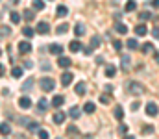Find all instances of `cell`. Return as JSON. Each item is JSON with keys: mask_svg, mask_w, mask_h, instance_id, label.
I'll return each instance as SVG.
<instances>
[{"mask_svg": "<svg viewBox=\"0 0 159 139\" xmlns=\"http://www.w3.org/2000/svg\"><path fill=\"white\" fill-rule=\"evenodd\" d=\"M76 93H78V95H85V93H87L83 82H78V84H76Z\"/></svg>", "mask_w": 159, "mask_h": 139, "instance_id": "27", "label": "cell"}, {"mask_svg": "<svg viewBox=\"0 0 159 139\" xmlns=\"http://www.w3.org/2000/svg\"><path fill=\"white\" fill-rule=\"evenodd\" d=\"M159 113V108L156 102H148L146 104V115H150V117H154V115H157Z\"/></svg>", "mask_w": 159, "mask_h": 139, "instance_id": "3", "label": "cell"}, {"mask_svg": "<svg viewBox=\"0 0 159 139\" xmlns=\"http://www.w3.org/2000/svg\"><path fill=\"white\" fill-rule=\"evenodd\" d=\"M2 37H4V35H2V34H0V39H2Z\"/></svg>", "mask_w": 159, "mask_h": 139, "instance_id": "55", "label": "cell"}, {"mask_svg": "<svg viewBox=\"0 0 159 139\" xmlns=\"http://www.w3.org/2000/svg\"><path fill=\"white\" fill-rule=\"evenodd\" d=\"M126 89H128V93H131V95H143L144 93L143 84H139V82H128Z\"/></svg>", "mask_w": 159, "mask_h": 139, "instance_id": "2", "label": "cell"}, {"mask_svg": "<svg viewBox=\"0 0 159 139\" xmlns=\"http://www.w3.org/2000/svg\"><path fill=\"white\" fill-rule=\"evenodd\" d=\"M80 113H81V111H80V108H78V106H72V108L69 109V117H72V119H78V117H80Z\"/></svg>", "mask_w": 159, "mask_h": 139, "instance_id": "18", "label": "cell"}, {"mask_svg": "<svg viewBox=\"0 0 159 139\" xmlns=\"http://www.w3.org/2000/svg\"><path fill=\"white\" fill-rule=\"evenodd\" d=\"M143 132H144V134H152V132H154V126H144Z\"/></svg>", "mask_w": 159, "mask_h": 139, "instance_id": "43", "label": "cell"}, {"mask_svg": "<svg viewBox=\"0 0 159 139\" xmlns=\"http://www.w3.org/2000/svg\"><path fill=\"white\" fill-rule=\"evenodd\" d=\"M39 87L44 93H50V91H54V89H56V82H54V78L44 76V78H41V80H39Z\"/></svg>", "mask_w": 159, "mask_h": 139, "instance_id": "1", "label": "cell"}, {"mask_svg": "<svg viewBox=\"0 0 159 139\" xmlns=\"http://www.w3.org/2000/svg\"><path fill=\"white\" fill-rule=\"evenodd\" d=\"M100 102H102V104H107V102H109V96H107V95H102V96H100Z\"/></svg>", "mask_w": 159, "mask_h": 139, "instance_id": "42", "label": "cell"}, {"mask_svg": "<svg viewBox=\"0 0 159 139\" xmlns=\"http://www.w3.org/2000/svg\"><path fill=\"white\" fill-rule=\"evenodd\" d=\"M63 102H65V98H63L61 95H56V96L52 98V102H50V104H52L54 108H61V106H63Z\"/></svg>", "mask_w": 159, "mask_h": 139, "instance_id": "10", "label": "cell"}, {"mask_svg": "<svg viewBox=\"0 0 159 139\" xmlns=\"http://www.w3.org/2000/svg\"><path fill=\"white\" fill-rule=\"evenodd\" d=\"M19 2H20V0H11V4H19Z\"/></svg>", "mask_w": 159, "mask_h": 139, "instance_id": "53", "label": "cell"}, {"mask_svg": "<svg viewBox=\"0 0 159 139\" xmlns=\"http://www.w3.org/2000/svg\"><path fill=\"white\" fill-rule=\"evenodd\" d=\"M131 109L137 111V109H139V102H133V104H131Z\"/></svg>", "mask_w": 159, "mask_h": 139, "instance_id": "46", "label": "cell"}, {"mask_svg": "<svg viewBox=\"0 0 159 139\" xmlns=\"http://www.w3.org/2000/svg\"><path fill=\"white\" fill-rule=\"evenodd\" d=\"M83 52H85V54H87V56H89V54H91V52H93V48H91V46H87V48H85V50H83Z\"/></svg>", "mask_w": 159, "mask_h": 139, "instance_id": "49", "label": "cell"}, {"mask_svg": "<svg viewBox=\"0 0 159 139\" xmlns=\"http://www.w3.org/2000/svg\"><path fill=\"white\" fill-rule=\"evenodd\" d=\"M57 63H59V67H63V69H67V67H70V63H72V61H70L69 58H65V56H61V58L57 59Z\"/></svg>", "mask_w": 159, "mask_h": 139, "instance_id": "15", "label": "cell"}, {"mask_svg": "<svg viewBox=\"0 0 159 139\" xmlns=\"http://www.w3.org/2000/svg\"><path fill=\"white\" fill-rule=\"evenodd\" d=\"M69 48H70V52H80L81 50V43H80L78 39H74V41L69 43Z\"/></svg>", "mask_w": 159, "mask_h": 139, "instance_id": "14", "label": "cell"}, {"mask_svg": "<svg viewBox=\"0 0 159 139\" xmlns=\"http://www.w3.org/2000/svg\"><path fill=\"white\" fill-rule=\"evenodd\" d=\"M119 132L126 134V132H128V126H126V124H120V126H119Z\"/></svg>", "mask_w": 159, "mask_h": 139, "instance_id": "45", "label": "cell"}, {"mask_svg": "<svg viewBox=\"0 0 159 139\" xmlns=\"http://www.w3.org/2000/svg\"><path fill=\"white\" fill-rule=\"evenodd\" d=\"M74 34H76V37H81V35L85 34V26H83L81 22H78V24L74 26Z\"/></svg>", "mask_w": 159, "mask_h": 139, "instance_id": "17", "label": "cell"}, {"mask_svg": "<svg viewBox=\"0 0 159 139\" xmlns=\"http://www.w3.org/2000/svg\"><path fill=\"white\" fill-rule=\"evenodd\" d=\"M65 117H67V115H65L63 111H57V113L54 115V119H52V121H54L56 124H63V121H65Z\"/></svg>", "mask_w": 159, "mask_h": 139, "instance_id": "13", "label": "cell"}, {"mask_svg": "<svg viewBox=\"0 0 159 139\" xmlns=\"http://www.w3.org/2000/svg\"><path fill=\"white\" fill-rule=\"evenodd\" d=\"M139 19H141L143 22H146V21H150V19H152V13H150V11H143V13L139 15Z\"/></svg>", "mask_w": 159, "mask_h": 139, "instance_id": "30", "label": "cell"}, {"mask_svg": "<svg viewBox=\"0 0 159 139\" xmlns=\"http://www.w3.org/2000/svg\"><path fill=\"white\" fill-rule=\"evenodd\" d=\"M0 34H2V35H7V34H11L9 26H2V28H0Z\"/></svg>", "mask_w": 159, "mask_h": 139, "instance_id": "40", "label": "cell"}, {"mask_svg": "<svg viewBox=\"0 0 159 139\" xmlns=\"http://www.w3.org/2000/svg\"><path fill=\"white\" fill-rule=\"evenodd\" d=\"M126 45H128L129 50H137V48H139V43H137L135 39H128V43H126Z\"/></svg>", "mask_w": 159, "mask_h": 139, "instance_id": "31", "label": "cell"}, {"mask_svg": "<svg viewBox=\"0 0 159 139\" xmlns=\"http://www.w3.org/2000/svg\"><path fill=\"white\" fill-rule=\"evenodd\" d=\"M56 139H61V137H56Z\"/></svg>", "mask_w": 159, "mask_h": 139, "instance_id": "56", "label": "cell"}, {"mask_svg": "<svg viewBox=\"0 0 159 139\" xmlns=\"http://www.w3.org/2000/svg\"><path fill=\"white\" fill-rule=\"evenodd\" d=\"M34 9L43 11V9H44V2H43V0H34Z\"/></svg>", "mask_w": 159, "mask_h": 139, "instance_id": "34", "label": "cell"}, {"mask_svg": "<svg viewBox=\"0 0 159 139\" xmlns=\"http://www.w3.org/2000/svg\"><path fill=\"white\" fill-rule=\"evenodd\" d=\"M100 41H102V39H100L98 35H93V39H91V48H96V46L100 45Z\"/></svg>", "mask_w": 159, "mask_h": 139, "instance_id": "35", "label": "cell"}, {"mask_svg": "<svg viewBox=\"0 0 159 139\" xmlns=\"http://www.w3.org/2000/svg\"><path fill=\"white\" fill-rule=\"evenodd\" d=\"M135 34L137 35H146L148 34V28L144 24H139V26H135Z\"/></svg>", "mask_w": 159, "mask_h": 139, "instance_id": "20", "label": "cell"}, {"mask_svg": "<svg viewBox=\"0 0 159 139\" xmlns=\"http://www.w3.org/2000/svg\"><path fill=\"white\" fill-rule=\"evenodd\" d=\"M48 52L54 54V56H61L63 54V46L59 45V43H52V45L48 46Z\"/></svg>", "mask_w": 159, "mask_h": 139, "instance_id": "5", "label": "cell"}, {"mask_svg": "<svg viewBox=\"0 0 159 139\" xmlns=\"http://www.w3.org/2000/svg\"><path fill=\"white\" fill-rule=\"evenodd\" d=\"M22 34H24L26 37H34V34H35V32H34V30H32L30 26H24V30H22Z\"/></svg>", "mask_w": 159, "mask_h": 139, "instance_id": "36", "label": "cell"}, {"mask_svg": "<svg viewBox=\"0 0 159 139\" xmlns=\"http://www.w3.org/2000/svg\"><path fill=\"white\" fill-rule=\"evenodd\" d=\"M9 19H11L13 24H19V22H20V15H19L17 11H11V13H9Z\"/></svg>", "mask_w": 159, "mask_h": 139, "instance_id": "24", "label": "cell"}, {"mask_svg": "<svg viewBox=\"0 0 159 139\" xmlns=\"http://www.w3.org/2000/svg\"><path fill=\"white\" fill-rule=\"evenodd\" d=\"M69 30V24H61V26H57V34H65Z\"/></svg>", "mask_w": 159, "mask_h": 139, "instance_id": "38", "label": "cell"}, {"mask_svg": "<svg viewBox=\"0 0 159 139\" xmlns=\"http://www.w3.org/2000/svg\"><path fill=\"white\" fill-rule=\"evenodd\" d=\"M22 15H24V19H26V21H34V17H35L32 9H24V13H22Z\"/></svg>", "mask_w": 159, "mask_h": 139, "instance_id": "32", "label": "cell"}, {"mask_svg": "<svg viewBox=\"0 0 159 139\" xmlns=\"http://www.w3.org/2000/svg\"><path fill=\"white\" fill-rule=\"evenodd\" d=\"M135 7H137V4H135L133 0H128V2H126V7H124V9H126V11H135Z\"/></svg>", "mask_w": 159, "mask_h": 139, "instance_id": "29", "label": "cell"}, {"mask_svg": "<svg viewBox=\"0 0 159 139\" xmlns=\"http://www.w3.org/2000/svg\"><path fill=\"white\" fill-rule=\"evenodd\" d=\"M124 139H135V137H133V136H126Z\"/></svg>", "mask_w": 159, "mask_h": 139, "instance_id": "54", "label": "cell"}, {"mask_svg": "<svg viewBox=\"0 0 159 139\" xmlns=\"http://www.w3.org/2000/svg\"><path fill=\"white\" fill-rule=\"evenodd\" d=\"M30 50H32L30 41H20V43H19V52H20V54H28Z\"/></svg>", "mask_w": 159, "mask_h": 139, "instance_id": "6", "label": "cell"}, {"mask_svg": "<svg viewBox=\"0 0 159 139\" xmlns=\"http://www.w3.org/2000/svg\"><path fill=\"white\" fill-rule=\"evenodd\" d=\"M156 63L159 65V52H156Z\"/></svg>", "mask_w": 159, "mask_h": 139, "instance_id": "51", "label": "cell"}, {"mask_svg": "<svg viewBox=\"0 0 159 139\" xmlns=\"http://www.w3.org/2000/svg\"><path fill=\"white\" fill-rule=\"evenodd\" d=\"M115 30H117L119 34H122V35H124V34H128V26H126V24H122V22H117V24H115Z\"/></svg>", "mask_w": 159, "mask_h": 139, "instance_id": "23", "label": "cell"}, {"mask_svg": "<svg viewBox=\"0 0 159 139\" xmlns=\"http://www.w3.org/2000/svg\"><path fill=\"white\" fill-rule=\"evenodd\" d=\"M106 76H107V78L117 76V67H115V65H107V67H106Z\"/></svg>", "mask_w": 159, "mask_h": 139, "instance_id": "12", "label": "cell"}, {"mask_svg": "<svg viewBox=\"0 0 159 139\" xmlns=\"http://www.w3.org/2000/svg\"><path fill=\"white\" fill-rule=\"evenodd\" d=\"M48 32H50L48 22H39V24H37V34H41V35H46Z\"/></svg>", "mask_w": 159, "mask_h": 139, "instance_id": "8", "label": "cell"}, {"mask_svg": "<svg viewBox=\"0 0 159 139\" xmlns=\"http://www.w3.org/2000/svg\"><path fill=\"white\" fill-rule=\"evenodd\" d=\"M67 134L76 136V134H78V128H76V126H69V128H67Z\"/></svg>", "mask_w": 159, "mask_h": 139, "instance_id": "39", "label": "cell"}, {"mask_svg": "<svg viewBox=\"0 0 159 139\" xmlns=\"http://www.w3.org/2000/svg\"><path fill=\"white\" fill-rule=\"evenodd\" d=\"M56 15H57V17H67V15H69V9H67L65 6H57Z\"/></svg>", "mask_w": 159, "mask_h": 139, "instance_id": "19", "label": "cell"}, {"mask_svg": "<svg viewBox=\"0 0 159 139\" xmlns=\"http://www.w3.org/2000/svg\"><path fill=\"white\" fill-rule=\"evenodd\" d=\"M19 106H20L22 109H30V108H32V100H30L28 96H22V98L19 100Z\"/></svg>", "mask_w": 159, "mask_h": 139, "instance_id": "9", "label": "cell"}, {"mask_svg": "<svg viewBox=\"0 0 159 139\" xmlns=\"http://www.w3.org/2000/svg\"><path fill=\"white\" fill-rule=\"evenodd\" d=\"M113 48H115L117 52H120V50H122V43H120V41H113Z\"/></svg>", "mask_w": 159, "mask_h": 139, "instance_id": "41", "label": "cell"}, {"mask_svg": "<svg viewBox=\"0 0 159 139\" xmlns=\"http://www.w3.org/2000/svg\"><path fill=\"white\" fill-rule=\"evenodd\" d=\"M141 50H143V54H150L154 50V45L152 43H144V45L141 46Z\"/></svg>", "mask_w": 159, "mask_h": 139, "instance_id": "26", "label": "cell"}, {"mask_svg": "<svg viewBox=\"0 0 159 139\" xmlns=\"http://www.w3.org/2000/svg\"><path fill=\"white\" fill-rule=\"evenodd\" d=\"M0 134H4V136L11 134V126H9L7 123H0Z\"/></svg>", "mask_w": 159, "mask_h": 139, "instance_id": "22", "label": "cell"}, {"mask_svg": "<svg viewBox=\"0 0 159 139\" xmlns=\"http://www.w3.org/2000/svg\"><path fill=\"white\" fill-rule=\"evenodd\" d=\"M129 59H131L129 56H122V58H120V67H122V71H128V67H129V63H131Z\"/></svg>", "mask_w": 159, "mask_h": 139, "instance_id": "11", "label": "cell"}, {"mask_svg": "<svg viewBox=\"0 0 159 139\" xmlns=\"http://www.w3.org/2000/svg\"><path fill=\"white\" fill-rule=\"evenodd\" d=\"M48 109V102H46V98H39V102H37V113H44Z\"/></svg>", "mask_w": 159, "mask_h": 139, "instance_id": "7", "label": "cell"}, {"mask_svg": "<svg viewBox=\"0 0 159 139\" xmlns=\"http://www.w3.org/2000/svg\"><path fill=\"white\" fill-rule=\"evenodd\" d=\"M37 137L39 139H48V132H46V130H37Z\"/></svg>", "mask_w": 159, "mask_h": 139, "instance_id": "37", "label": "cell"}, {"mask_svg": "<svg viewBox=\"0 0 159 139\" xmlns=\"http://www.w3.org/2000/svg\"><path fill=\"white\" fill-rule=\"evenodd\" d=\"M152 34H154V37H156V39H159V24H156V28H154V32H152Z\"/></svg>", "mask_w": 159, "mask_h": 139, "instance_id": "44", "label": "cell"}, {"mask_svg": "<svg viewBox=\"0 0 159 139\" xmlns=\"http://www.w3.org/2000/svg\"><path fill=\"white\" fill-rule=\"evenodd\" d=\"M0 54H2V50H0Z\"/></svg>", "mask_w": 159, "mask_h": 139, "instance_id": "57", "label": "cell"}, {"mask_svg": "<svg viewBox=\"0 0 159 139\" xmlns=\"http://www.w3.org/2000/svg\"><path fill=\"white\" fill-rule=\"evenodd\" d=\"M72 80H74V74H72V72H69V71H67V72H63V74H61V84H63L65 87H67V86H70V84H72Z\"/></svg>", "mask_w": 159, "mask_h": 139, "instance_id": "4", "label": "cell"}, {"mask_svg": "<svg viewBox=\"0 0 159 139\" xmlns=\"http://www.w3.org/2000/svg\"><path fill=\"white\" fill-rule=\"evenodd\" d=\"M34 82H35L34 78H28V80H26V82L20 86V89H22V91H30V89L34 87Z\"/></svg>", "mask_w": 159, "mask_h": 139, "instance_id": "16", "label": "cell"}, {"mask_svg": "<svg viewBox=\"0 0 159 139\" xmlns=\"http://www.w3.org/2000/svg\"><path fill=\"white\" fill-rule=\"evenodd\" d=\"M104 89H106V93H113V86H106Z\"/></svg>", "mask_w": 159, "mask_h": 139, "instance_id": "47", "label": "cell"}, {"mask_svg": "<svg viewBox=\"0 0 159 139\" xmlns=\"http://www.w3.org/2000/svg\"><path fill=\"white\" fill-rule=\"evenodd\" d=\"M113 113H115V119H119V121L124 117V109H122L120 106H115V111H113Z\"/></svg>", "mask_w": 159, "mask_h": 139, "instance_id": "28", "label": "cell"}, {"mask_svg": "<svg viewBox=\"0 0 159 139\" xmlns=\"http://www.w3.org/2000/svg\"><path fill=\"white\" fill-rule=\"evenodd\" d=\"M94 109H96L94 102H87V104L83 106V111H85V113H89V115H91V113H94Z\"/></svg>", "mask_w": 159, "mask_h": 139, "instance_id": "21", "label": "cell"}, {"mask_svg": "<svg viewBox=\"0 0 159 139\" xmlns=\"http://www.w3.org/2000/svg\"><path fill=\"white\" fill-rule=\"evenodd\" d=\"M0 76H4V67L0 65Z\"/></svg>", "mask_w": 159, "mask_h": 139, "instance_id": "52", "label": "cell"}, {"mask_svg": "<svg viewBox=\"0 0 159 139\" xmlns=\"http://www.w3.org/2000/svg\"><path fill=\"white\" fill-rule=\"evenodd\" d=\"M26 128H28L30 132H37V130H39V123H35V121H30V123L26 124Z\"/></svg>", "mask_w": 159, "mask_h": 139, "instance_id": "25", "label": "cell"}, {"mask_svg": "<svg viewBox=\"0 0 159 139\" xmlns=\"http://www.w3.org/2000/svg\"><path fill=\"white\" fill-rule=\"evenodd\" d=\"M152 6L154 7H159V0H152Z\"/></svg>", "mask_w": 159, "mask_h": 139, "instance_id": "50", "label": "cell"}, {"mask_svg": "<svg viewBox=\"0 0 159 139\" xmlns=\"http://www.w3.org/2000/svg\"><path fill=\"white\" fill-rule=\"evenodd\" d=\"M11 76H13V78H20V76H22V69H20V67H15V69L11 71Z\"/></svg>", "mask_w": 159, "mask_h": 139, "instance_id": "33", "label": "cell"}, {"mask_svg": "<svg viewBox=\"0 0 159 139\" xmlns=\"http://www.w3.org/2000/svg\"><path fill=\"white\" fill-rule=\"evenodd\" d=\"M24 67H26V69H32V67H34V63H32V61H26V63H24Z\"/></svg>", "mask_w": 159, "mask_h": 139, "instance_id": "48", "label": "cell"}]
</instances>
